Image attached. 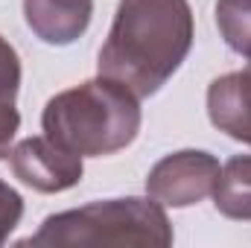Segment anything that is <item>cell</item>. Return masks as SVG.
Returning <instances> with one entry per match:
<instances>
[{"label":"cell","mask_w":251,"mask_h":248,"mask_svg":"<svg viewBox=\"0 0 251 248\" xmlns=\"http://www.w3.org/2000/svg\"><path fill=\"white\" fill-rule=\"evenodd\" d=\"M193 38L196 21L187 0H120L97 70L146 99L184 64Z\"/></svg>","instance_id":"6da1fadb"},{"label":"cell","mask_w":251,"mask_h":248,"mask_svg":"<svg viewBox=\"0 0 251 248\" xmlns=\"http://www.w3.org/2000/svg\"><path fill=\"white\" fill-rule=\"evenodd\" d=\"M140 123V99L105 76L56 94L41 114L44 134L82 158H105L131 146Z\"/></svg>","instance_id":"7a4b0ae2"},{"label":"cell","mask_w":251,"mask_h":248,"mask_svg":"<svg viewBox=\"0 0 251 248\" xmlns=\"http://www.w3.org/2000/svg\"><path fill=\"white\" fill-rule=\"evenodd\" d=\"M176 234L155 198H105L53 213L21 246H173Z\"/></svg>","instance_id":"3957f363"},{"label":"cell","mask_w":251,"mask_h":248,"mask_svg":"<svg viewBox=\"0 0 251 248\" xmlns=\"http://www.w3.org/2000/svg\"><path fill=\"white\" fill-rule=\"evenodd\" d=\"M219 161L204 149H181L164 155L146 175V196L164 207H193L213 196L219 181Z\"/></svg>","instance_id":"277c9868"},{"label":"cell","mask_w":251,"mask_h":248,"mask_svg":"<svg viewBox=\"0 0 251 248\" xmlns=\"http://www.w3.org/2000/svg\"><path fill=\"white\" fill-rule=\"evenodd\" d=\"M9 167L21 184L35 193H64L76 187L85 175L82 155L44 137H26L9 152Z\"/></svg>","instance_id":"5b68a950"},{"label":"cell","mask_w":251,"mask_h":248,"mask_svg":"<svg viewBox=\"0 0 251 248\" xmlns=\"http://www.w3.org/2000/svg\"><path fill=\"white\" fill-rule=\"evenodd\" d=\"M207 117L231 140L251 146V62L246 70H234L210 82Z\"/></svg>","instance_id":"8992f818"},{"label":"cell","mask_w":251,"mask_h":248,"mask_svg":"<svg viewBox=\"0 0 251 248\" xmlns=\"http://www.w3.org/2000/svg\"><path fill=\"white\" fill-rule=\"evenodd\" d=\"M24 18L35 38L50 47H67L88 32L94 0H24Z\"/></svg>","instance_id":"52a82bcc"},{"label":"cell","mask_w":251,"mask_h":248,"mask_svg":"<svg viewBox=\"0 0 251 248\" xmlns=\"http://www.w3.org/2000/svg\"><path fill=\"white\" fill-rule=\"evenodd\" d=\"M213 204L225 219L251 222V155H234L225 161L213 187Z\"/></svg>","instance_id":"ba28073f"},{"label":"cell","mask_w":251,"mask_h":248,"mask_svg":"<svg viewBox=\"0 0 251 248\" xmlns=\"http://www.w3.org/2000/svg\"><path fill=\"white\" fill-rule=\"evenodd\" d=\"M21 88V59L18 50L0 35V161L12 152V140L21 128V114L15 108Z\"/></svg>","instance_id":"9c48e42d"},{"label":"cell","mask_w":251,"mask_h":248,"mask_svg":"<svg viewBox=\"0 0 251 248\" xmlns=\"http://www.w3.org/2000/svg\"><path fill=\"white\" fill-rule=\"evenodd\" d=\"M216 26L228 50L251 62V0H216Z\"/></svg>","instance_id":"30bf717a"},{"label":"cell","mask_w":251,"mask_h":248,"mask_svg":"<svg viewBox=\"0 0 251 248\" xmlns=\"http://www.w3.org/2000/svg\"><path fill=\"white\" fill-rule=\"evenodd\" d=\"M21 216H24V198H21V193L0 178V246L21 225Z\"/></svg>","instance_id":"8fae6325"}]
</instances>
